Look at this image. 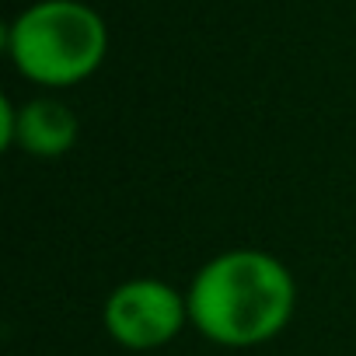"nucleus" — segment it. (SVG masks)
Returning <instances> with one entry per match:
<instances>
[{"label":"nucleus","instance_id":"f03ea898","mask_svg":"<svg viewBox=\"0 0 356 356\" xmlns=\"http://www.w3.org/2000/svg\"><path fill=\"white\" fill-rule=\"evenodd\" d=\"M108 53L102 15L81 0H39L8 29V56L22 77L42 88L88 81Z\"/></svg>","mask_w":356,"mask_h":356},{"label":"nucleus","instance_id":"7ed1b4c3","mask_svg":"<svg viewBox=\"0 0 356 356\" xmlns=\"http://www.w3.org/2000/svg\"><path fill=\"white\" fill-rule=\"evenodd\" d=\"M102 325L112 342L133 353L161 349L171 339H178L189 321V300L178 293L171 283L157 276H136L119 283L105 307H102Z\"/></svg>","mask_w":356,"mask_h":356},{"label":"nucleus","instance_id":"39448f33","mask_svg":"<svg viewBox=\"0 0 356 356\" xmlns=\"http://www.w3.org/2000/svg\"><path fill=\"white\" fill-rule=\"evenodd\" d=\"M15 119H18V105L4 98L0 102V147H15Z\"/></svg>","mask_w":356,"mask_h":356},{"label":"nucleus","instance_id":"20e7f679","mask_svg":"<svg viewBox=\"0 0 356 356\" xmlns=\"http://www.w3.org/2000/svg\"><path fill=\"white\" fill-rule=\"evenodd\" d=\"M81 122L70 105L56 98H32L18 105L15 119V147L32 157H63L77 143Z\"/></svg>","mask_w":356,"mask_h":356},{"label":"nucleus","instance_id":"f257e3e1","mask_svg":"<svg viewBox=\"0 0 356 356\" xmlns=\"http://www.w3.org/2000/svg\"><path fill=\"white\" fill-rule=\"evenodd\" d=\"M189 321L227 349L273 342L293 318L297 283L290 269L262 248H231L196 269L189 283Z\"/></svg>","mask_w":356,"mask_h":356}]
</instances>
